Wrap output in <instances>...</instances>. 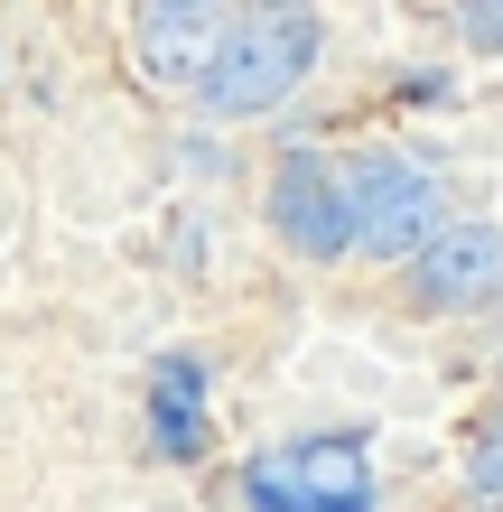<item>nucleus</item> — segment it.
I'll return each mask as SVG.
<instances>
[{
  "label": "nucleus",
  "mask_w": 503,
  "mask_h": 512,
  "mask_svg": "<svg viewBox=\"0 0 503 512\" xmlns=\"http://www.w3.org/2000/svg\"><path fill=\"white\" fill-rule=\"evenodd\" d=\"M196 10H215V0H196Z\"/></svg>",
  "instance_id": "10"
},
{
  "label": "nucleus",
  "mask_w": 503,
  "mask_h": 512,
  "mask_svg": "<svg viewBox=\"0 0 503 512\" xmlns=\"http://www.w3.org/2000/svg\"><path fill=\"white\" fill-rule=\"evenodd\" d=\"M410 298L429 317H466V308H494L503 298V224L485 215H457L429 233V252L410 261Z\"/></svg>",
  "instance_id": "5"
},
{
  "label": "nucleus",
  "mask_w": 503,
  "mask_h": 512,
  "mask_svg": "<svg viewBox=\"0 0 503 512\" xmlns=\"http://www.w3.org/2000/svg\"><path fill=\"white\" fill-rule=\"evenodd\" d=\"M466 494H476V503H503V410H485L476 438H466Z\"/></svg>",
  "instance_id": "8"
},
{
  "label": "nucleus",
  "mask_w": 503,
  "mask_h": 512,
  "mask_svg": "<svg viewBox=\"0 0 503 512\" xmlns=\"http://www.w3.org/2000/svg\"><path fill=\"white\" fill-rule=\"evenodd\" d=\"M345 196H354V252L373 261H420L429 233L448 224L438 168L420 149H354L345 159Z\"/></svg>",
  "instance_id": "2"
},
{
  "label": "nucleus",
  "mask_w": 503,
  "mask_h": 512,
  "mask_svg": "<svg viewBox=\"0 0 503 512\" xmlns=\"http://www.w3.org/2000/svg\"><path fill=\"white\" fill-rule=\"evenodd\" d=\"M271 233L299 261H345L354 252V196H345V168L317 159V149H289L271 168Z\"/></svg>",
  "instance_id": "4"
},
{
  "label": "nucleus",
  "mask_w": 503,
  "mask_h": 512,
  "mask_svg": "<svg viewBox=\"0 0 503 512\" xmlns=\"http://www.w3.org/2000/svg\"><path fill=\"white\" fill-rule=\"evenodd\" d=\"M457 38L466 56H503V0H457Z\"/></svg>",
  "instance_id": "9"
},
{
  "label": "nucleus",
  "mask_w": 503,
  "mask_h": 512,
  "mask_svg": "<svg viewBox=\"0 0 503 512\" xmlns=\"http://www.w3.org/2000/svg\"><path fill=\"white\" fill-rule=\"evenodd\" d=\"M317 47H327V28H317L308 0H243V19H224L215 75H205L196 103L215 122H261L317 75Z\"/></svg>",
  "instance_id": "1"
},
{
  "label": "nucleus",
  "mask_w": 503,
  "mask_h": 512,
  "mask_svg": "<svg viewBox=\"0 0 503 512\" xmlns=\"http://www.w3.org/2000/svg\"><path fill=\"white\" fill-rule=\"evenodd\" d=\"M150 438L177 466L205 457V364L196 354H159V373H150Z\"/></svg>",
  "instance_id": "7"
},
{
  "label": "nucleus",
  "mask_w": 503,
  "mask_h": 512,
  "mask_svg": "<svg viewBox=\"0 0 503 512\" xmlns=\"http://www.w3.org/2000/svg\"><path fill=\"white\" fill-rule=\"evenodd\" d=\"M252 512H373V457L354 438H299L243 466Z\"/></svg>",
  "instance_id": "3"
},
{
  "label": "nucleus",
  "mask_w": 503,
  "mask_h": 512,
  "mask_svg": "<svg viewBox=\"0 0 503 512\" xmlns=\"http://www.w3.org/2000/svg\"><path fill=\"white\" fill-rule=\"evenodd\" d=\"M215 47H224V28H215V10H196V0H150L140 28H131V56H140V75H150L159 94H205Z\"/></svg>",
  "instance_id": "6"
}]
</instances>
